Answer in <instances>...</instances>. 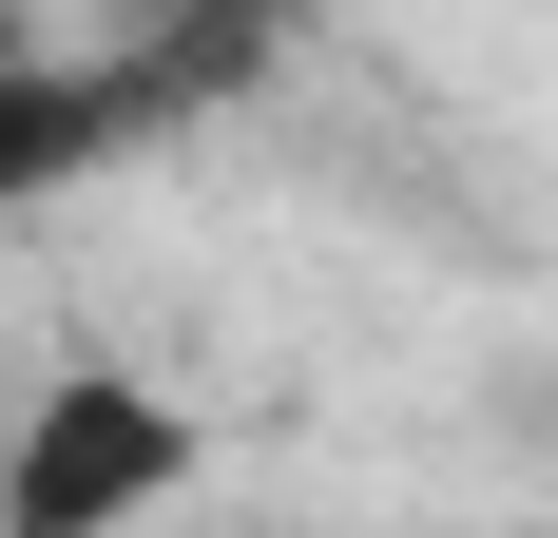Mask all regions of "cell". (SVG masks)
Listing matches in <instances>:
<instances>
[{
    "label": "cell",
    "instance_id": "cell-1",
    "mask_svg": "<svg viewBox=\"0 0 558 538\" xmlns=\"http://www.w3.org/2000/svg\"><path fill=\"white\" fill-rule=\"evenodd\" d=\"M193 481H213V424L155 366H58L0 424V538H155Z\"/></svg>",
    "mask_w": 558,
    "mask_h": 538
},
{
    "label": "cell",
    "instance_id": "cell-2",
    "mask_svg": "<svg viewBox=\"0 0 558 538\" xmlns=\"http://www.w3.org/2000/svg\"><path fill=\"white\" fill-rule=\"evenodd\" d=\"M193 77H213V58H0V212H20V193L116 173L173 97H193Z\"/></svg>",
    "mask_w": 558,
    "mask_h": 538
}]
</instances>
